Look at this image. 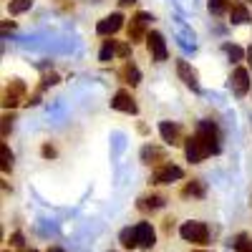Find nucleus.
Returning <instances> with one entry per match:
<instances>
[{
	"instance_id": "nucleus-30",
	"label": "nucleus",
	"mask_w": 252,
	"mask_h": 252,
	"mask_svg": "<svg viewBox=\"0 0 252 252\" xmlns=\"http://www.w3.org/2000/svg\"><path fill=\"white\" fill-rule=\"evenodd\" d=\"M8 28H10V31L15 28V23H13V20H3V31H5V33H8Z\"/></svg>"
},
{
	"instance_id": "nucleus-19",
	"label": "nucleus",
	"mask_w": 252,
	"mask_h": 252,
	"mask_svg": "<svg viewBox=\"0 0 252 252\" xmlns=\"http://www.w3.org/2000/svg\"><path fill=\"white\" fill-rule=\"evenodd\" d=\"M116 43H119V40H114V38L103 40V46H101V51H98V61H101V63H109V61L116 56Z\"/></svg>"
},
{
	"instance_id": "nucleus-18",
	"label": "nucleus",
	"mask_w": 252,
	"mask_h": 252,
	"mask_svg": "<svg viewBox=\"0 0 252 252\" xmlns=\"http://www.w3.org/2000/svg\"><path fill=\"white\" fill-rule=\"evenodd\" d=\"M119 242L124 250H134L139 247V240H136V227H124L119 232Z\"/></svg>"
},
{
	"instance_id": "nucleus-10",
	"label": "nucleus",
	"mask_w": 252,
	"mask_h": 252,
	"mask_svg": "<svg viewBox=\"0 0 252 252\" xmlns=\"http://www.w3.org/2000/svg\"><path fill=\"white\" fill-rule=\"evenodd\" d=\"M124 28V15L121 13H111L106 15L103 20H98V26H96V33L98 35H114Z\"/></svg>"
},
{
	"instance_id": "nucleus-14",
	"label": "nucleus",
	"mask_w": 252,
	"mask_h": 252,
	"mask_svg": "<svg viewBox=\"0 0 252 252\" xmlns=\"http://www.w3.org/2000/svg\"><path fill=\"white\" fill-rule=\"evenodd\" d=\"M119 78L124 83H129V86H139V83H141V71L136 68V63L126 61L124 66H121V71H119Z\"/></svg>"
},
{
	"instance_id": "nucleus-4",
	"label": "nucleus",
	"mask_w": 252,
	"mask_h": 252,
	"mask_svg": "<svg viewBox=\"0 0 252 252\" xmlns=\"http://www.w3.org/2000/svg\"><path fill=\"white\" fill-rule=\"evenodd\" d=\"M26 94H28L26 81L10 78V81H8V86H5V91H3V106H5V109H15L18 103H23V101H26ZM26 103H28V101H26Z\"/></svg>"
},
{
	"instance_id": "nucleus-29",
	"label": "nucleus",
	"mask_w": 252,
	"mask_h": 252,
	"mask_svg": "<svg viewBox=\"0 0 252 252\" xmlns=\"http://www.w3.org/2000/svg\"><path fill=\"white\" fill-rule=\"evenodd\" d=\"M40 154H43L46 159H53L58 152H56V146H51V144H43V146H40Z\"/></svg>"
},
{
	"instance_id": "nucleus-23",
	"label": "nucleus",
	"mask_w": 252,
	"mask_h": 252,
	"mask_svg": "<svg viewBox=\"0 0 252 252\" xmlns=\"http://www.w3.org/2000/svg\"><path fill=\"white\" fill-rule=\"evenodd\" d=\"M31 5H33V0H8V10H10V15L26 13V10H31Z\"/></svg>"
},
{
	"instance_id": "nucleus-33",
	"label": "nucleus",
	"mask_w": 252,
	"mask_h": 252,
	"mask_svg": "<svg viewBox=\"0 0 252 252\" xmlns=\"http://www.w3.org/2000/svg\"><path fill=\"white\" fill-rule=\"evenodd\" d=\"M48 252H63V250H61V247H51Z\"/></svg>"
},
{
	"instance_id": "nucleus-37",
	"label": "nucleus",
	"mask_w": 252,
	"mask_h": 252,
	"mask_svg": "<svg viewBox=\"0 0 252 252\" xmlns=\"http://www.w3.org/2000/svg\"><path fill=\"white\" fill-rule=\"evenodd\" d=\"M247 3H252V0H247Z\"/></svg>"
},
{
	"instance_id": "nucleus-35",
	"label": "nucleus",
	"mask_w": 252,
	"mask_h": 252,
	"mask_svg": "<svg viewBox=\"0 0 252 252\" xmlns=\"http://www.w3.org/2000/svg\"><path fill=\"white\" fill-rule=\"evenodd\" d=\"M192 252H207V250H192Z\"/></svg>"
},
{
	"instance_id": "nucleus-5",
	"label": "nucleus",
	"mask_w": 252,
	"mask_h": 252,
	"mask_svg": "<svg viewBox=\"0 0 252 252\" xmlns=\"http://www.w3.org/2000/svg\"><path fill=\"white\" fill-rule=\"evenodd\" d=\"M179 179H184V169L172 164V161L157 166L152 172V184H172V182H179Z\"/></svg>"
},
{
	"instance_id": "nucleus-27",
	"label": "nucleus",
	"mask_w": 252,
	"mask_h": 252,
	"mask_svg": "<svg viewBox=\"0 0 252 252\" xmlns=\"http://www.w3.org/2000/svg\"><path fill=\"white\" fill-rule=\"evenodd\" d=\"M56 8L61 13H71L73 10V0H56Z\"/></svg>"
},
{
	"instance_id": "nucleus-15",
	"label": "nucleus",
	"mask_w": 252,
	"mask_h": 252,
	"mask_svg": "<svg viewBox=\"0 0 252 252\" xmlns=\"http://www.w3.org/2000/svg\"><path fill=\"white\" fill-rule=\"evenodd\" d=\"M229 23H232V26L250 23V10H247V5L242 3V0H235L232 8H229Z\"/></svg>"
},
{
	"instance_id": "nucleus-25",
	"label": "nucleus",
	"mask_w": 252,
	"mask_h": 252,
	"mask_svg": "<svg viewBox=\"0 0 252 252\" xmlns=\"http://www.w3.org/2000/svg\"><path fill=\"white\" fill-rule=\"evenodd\" d=\"M131 56V43H116V58H129Z\"/></svg>"
},
{
	"instance_id": "nucleus-34",
	"label": "nucleus",
	"mask_w": 252,
	"mask_h": 252,
	"mask_svg": "<svg viewBox=\"0 0 252 252\" xmlns=\"http://www.w3.org/2000/svg\"><path fill=\"white\" fill-rule=\"evenodd\" d=\"M89 3H103V0H89Z\"/></svg>"
},
{
	"instance_id": "nucleus-12",
	"label": "nucleus",
	"mask_w": 252,
	"mask_h": 252,
	"mask_svg": "<svg viewBox=\"0 0 252 252\" xmlns=\"http://www.w3.org/2000/svg\"><path fill=\"white\" fill-rule=\"evenodd\" d=\"M136 240H139V247H144V250H152L157 245V232H154L152 222H139L136 224Z\"/></svg>"
},
{
	"instance_id": "nucleus-2",
	"label": "nucleus",
	"mask_w": 252,
	"mask_h": 252,
	"mask_svg": "<svg viewBox=\"0 0 252 252\" xmlns=\"http://www.w3.org/2000/svg\"><path fill=\"white\" fill-rule=\"evenodd\" d=\"M179 235L189 245H207L209 242V227L199 220H189L179 227Z\"/></svg>"
},
{
	"instance_id": "nucleus-32",
	"label": "nucleus",
	"mask_w": 252,
	"mask_h": 252,
	"mask_svg": "<svg viewBox=\"0 0 252 252\" xmlns=\"http://www.w3.org/2000/svg\"><path fill=\"white\" fill-rule=\"evenodd\" d=\"M247 63H250V68H252V46L247 48Z\"/></svg>"
},
{
	"instance_id": "nucleus-7",
	"label": "nucleus",
	"mask_w": 252,
	"mask_h": 252,
	"mask_svg": "<svg viewBox=\"0 0 252 252\" xmlns=\"http://www.w3.org/2000/svg\"><path fill=\"white\" fill-rule=\"evenodd\" d=\"M111 109L114 111H121V114H131V116L139 114V106H136L131 91H126V89H121V91H116L111 96Z\"/></svg>"
},
{
	"instance_id": "nucleus-31",
	"label": "nucleus",
	"mask_w": 252,
	"mask_h": 252,
	"mask_svg": "<svg viewBox=\"0 0 252 252\" xmlns=\"http://www.w3.org/2000/svg\"><path fill=\"white\" fill-rule=\"evenodd\" d=\"M134 3H136V0H119V5H124V8L126 5H134Z\"/></svg>"
},
{
	"instance_id": "nucleus-21",
	"label": "nucleus",
	"mask_w": 252,
	"mask_h": 252,
	"mask_svg": "<svg viewBox=\"0 0 252 252\" xmlns=\"http://www.w3.org/2000/svg\"><path fill=\"white\" fill-rule=\"evenodd\" d=\"M222 51L227 53V58L232 61V63H237V61L247 58V51H242V48H240V46H235V43H224V46H222Z\"/></svg>"
},
{
	"instance_id": "nucleus-16",
	"label": "nucleus",
	"mask_w": 252,
	"mask_h": 252,
	"mask_svg": "<svg viewBox=\"0 0 252 252\" xmlns=\"http://www.w3.org/2000/svg\"><path fill=\"white\" fill-rule=\"evenodd\" d=\"M207 194V187H204V182L202 179H192V182H187L184 187H182V197H192V199H202Z\"/></svg>"
},
{
	"instance_id": "nucleus-20",
	"label": "nucleus",
	"mask_w": 252,
	"mask_h": 252,
	"mask_svg": "<svg viewBox=\"0 0 252 252\" xmlns=\"http://www.w3.org/2000/svg\"><path fill=\"white\" fill-rule=\"evenodd\" d=\"M0 159H3L0 161V169H3L5 174L13 172V152L8 149V144H0Z\"/></svg>"
},
{
	"instance_id": "nucleus-1",
	"label": "nucleus",
	"mask_w": 252,
	"mask_h": 252,
	"mask_svg": "<svg viewBox=\"0 0 252 252\" xmlns=\"http://www.w3.org/2000/svg\"><path fill=\"white\" fill-rule=\"evenodd\" d=\"M222 136H220V131H217V126L212 124V121H202L199 126H197V131L187 139V144H184V157H187V161H192V164H199V161H204L207 157H212V154H220V149H222Z\"/></svg>"
},
{
	"instance_id": "nucleus-24",
	"label": "nucleus",
	"mask_w": 252,
	"mask_h": 252,
	"mask_svg": "<svg viewBox=\"0 0 252 252\" xmlns=\"http://www.w3.org/2000/svg\"><path fill=\"white\" fill-rule=\"evenodd\" d=\"M232 247H235V252H252V237L242 232V235H237V237H235Z\"/></svg>"
},
{
	"instance_id": "nucleus-26",
	"label": "nucleus",
	"mask_w": 252,
	"mask_h": 252,
	"mask_svg": "<svg viewBox=\"0 0 252 252\" xmlns=\"http://www.w3.org/2000/svg\"><path fill=\"white\" fill-rule=\"evenodd\" d=\"M10 129H13V114H5L3 116V139H8Z\"/></svg>"
},
{
	"instance_id": "nucleus-9",
	"label": "nucleus",
	"mask_w": 252,
	"mask_h": 252,
	"mask_svg": "<svg viewBox=\"0 0 252 252\" xmlns=\"http://www.w3.org/2000/svg\"><path fill=\"white\" fill-rule=\"evenodd\" d=\"M229 89H232V94L237 98L247 96V91H250V73H247V68H235L232 71V76H229Z\"/></svg>"
},
{
	"instance_id": "nucleus-13",
	"label": "nucleus",
	"mask_w": 252,
	"mask_h": 252,
	"mask_svg": "<svg viewBox=\"0 0 252 252\" xmlns=\"http://www.w3.org/2000/svg\"><path fill=\"white\" fill-rule=\"evenodd\" d=\"M159 134L166 144H172V146H179L182 144V129H179V124L174 121H161L159 124Z\"/></svg>"
},
{
	"instance_id": "nucleus-3",
	"label": "nucleus",
	"mask_w": 252,
	"mask_h": 252,
	"mask_svg": "<svg viewBox=\"0 0 252 252\" xmlns=\"http://www.w3.org/2000/svg\"><path fill=\"white\" fill-rule=\"evenodd\" d=\"M149 23H152V15L149 13H136L131 15L129 26H126V33H129V43H141V40H146V35H149Z\"/></svg>"
},
{
	"instance_id": "nucleus-11",
	"label": "nucleus",
	"mask_w": 252,
	"mask_h": 252,
	"mask_svg": "<svg viewBox=\"0 0 252 252\" xmlns=\"http://www.w3.org/2000/svg\"><path fill=\"white\" fill-rule=\"evenodd\" d=\"M141 161L146 164V166H161V164H166V152L161 149V146H154V144H146L144 149H141Z\"/></svg>"
},
{
	"instance_id": "nucleus-28",
	"label": "nucleus",
	"mask_w": 252,
	"mask_h": 252,
	"mask_svg": "<svg viewBox=\"0 0 252 252\" xmlns=\"http://www.w3.org/2000/svg\"><path fill=\"white\" fill-rule=\"evenodd\" d=\"M10 245H13L15 250H23V245H26V242H23V235H20V232H13V235H10Z\"/></svg>"
},
{
	"instance_id": "nucleus-6",
	"label": "nucleus",
	"mask_w": 252,
	"mask_h": 252,
	"mask_svg": "<svg viewBox=\"0 0 252 252\" xmlns=\"http://www.w3.org/2000/svg\"><path fill=\"white\" fill-rule=\"evenodd\" d=\"M146 48H149V56L154 63H164L166 58H169V51H166V40L159 31H152L149 35H146Z\"/></svg>"
},
{
	"instance_id": "nucleus-17",
	"label": "nucleus",
	"mask_w": 252,
	"mask_h": 252,
	"mask_svg": "<svg viewBox=\"0 0 252 252\" xmlns=\"http://www.w3.org/2000/svg\"><path fill=\"white\" fill-rule=\"evenodd\" d=\"M164 197L161 194H144V197H139V209H141V212H154V209H161L164 207Z\"/></svg>"
},
{
	"instance_id": "nucleus-22",
	"label": "nucleus",
	"mask_w": 252,
	"mask_h": 252,
	"mask_svg": "<svg viewBox=\"0 0 252 252\" xmlns=\"http://www.w3.org/2000/svg\"><path fill=\"white\" fill-rule=\"evenodd\" d=\"M207 8L212 15H222L224 10L232 8V0H207Z\"/></svg>"
},
{
	"instance_id": "nucleus-8",
	"label": "nucleus",
	"mask_w": 252,
	"mask_h": 252,
	"mask_svg": "<svg viewBox=\"0 0 252 252\" xmlns=\"http://www.w3.org/2000/svg\"><path fill=\"white\" fill-rule=\"evenodd\" d=\"M177 76H179V81L184 83L187 89H192L194 94H199L202 91V86H199V78H197V71L189 66V63L184 61V58H179L177 61Z\"/></svg>"
},
{
	"instance_id": "nucleus-36",
	"label": "nucleus",
	"mask_w": 252,
	"mask_h": 252,
	"mask_svg": "<svg viewBox=\"0 0 252 252\" xmlns=\"http://www.w3.org/2000/svg\"><path fill=\"white\" fill-rule=\"evenodd\" d=\"M28 252H38V250H28Z\"/></svg>"
}]
</instances>
